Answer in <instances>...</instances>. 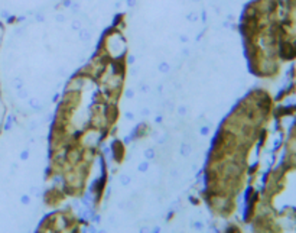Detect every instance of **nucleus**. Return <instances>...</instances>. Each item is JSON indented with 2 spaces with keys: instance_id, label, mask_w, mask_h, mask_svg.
<instances>
[{
  "instance_id": "obj_3",
  "label": "nucleus",
  "mask_w": 296,
  "mask_h": 233,
  "mask_svg": "<svg viewBox=\"0 0 296 233\" xmlns=\"http://www.w3.org/2000/svg\"><path fill=\"white\" fill-rule=\"evenodd\" d=\"M0 120H1V106H0Z\"/></svg>"
},
{
  "instance_id": "obj_1",
  "label": "nucleus",
  "mask_w": 296,
  "mask_h": 233,
  "mask_svg": "<svg viewBox=\"0 0 296 233\" xmlns=\"http://www.w3.org/2000/svg\"><path fill=\"white\" fill-rule=\"evenodd\" d=\"M181 153H182L183 156H188V155L191 153V146L188 145V143H183V145L181 146Z\"/></svg>"
},
{
  "instance_id": "obj_2",
  "label": "nucleus",
  "mask_w": 296,
  "mask_h": 233,
  "mask_svg": "<svg viewBox=\"0 0 296 233\" xmlns=\"http://www.w3.org/2000/svg\"><path fill=\"white\" fill-rule=\"evenodd\" d=\"M129 181H130V179H129V177H126V175H121V177H120V182H121V184L127 185V184H129Z\"/></svg>"
}]
</instances>
